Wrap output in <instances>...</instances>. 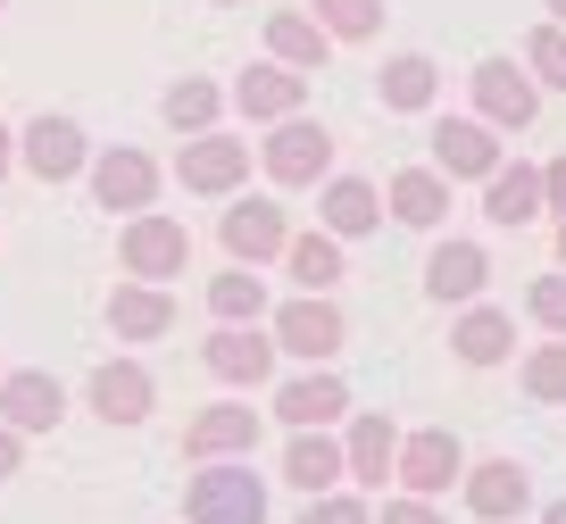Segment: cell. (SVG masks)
Returning a JSON list of instances; mask_svg holds the SVG:
<instances>
[{"instance_id":"1","label":"cell","mask_w":566,"mask_h":524,"mask_svg":"<svg viewBox=\"0 0 566 524\" xmlns=\"http://www.w3.org/2000/svg\"><path fill=\"white\" fill-rule=\"evenodd\" d=\"M184 516L192 524H266V483L250 474V458H200Z\"/></svg>"},{"instance_id":"2","label":"cell","mask_w":566,"mask_h":524,"mask_svg":"<svg viewBox=\"0 0 566 524\" xmlns=\"http://www.w3.org/2000/svg\"><path fill=\"white\" fill-rule=\"evenodd\" d=\"M117 259H125V275L167 283V275L192 266V233H184L176 217H159V209H134V217H125V233H117Z\"/></svg>"},{"instance_id":"3","label":"cell","mask_w":566,"mask_h":524,"mask_svg":"<svg viewBox=\"0 0 566 524\" xmlns=\"http://www.w3.org/2000/svg\"><path fill=\"white\" fill-rule=\"evenodd\" d=\"M266 175H275L283 192H308V184H325V167H334V134L308 117H275V134H266Z\"/></svg>"},{"instance_id":"4","label":"cell","mask_w":566,"mask_h":524,"mask_svg":"<svg viewBox=\"0 0 566 524\" xmlns=\"http://www.w3.org/2000/svg\"><path fill=\"white\" fill-rule=\"evenodd\" d=\"M467 84H475V108H483V125H492V134H525V125L542 117V92H533V75H516L509 59H483Z\"/></svg>"},{"instance_id":"5","label":"cell","mask_w":566,"mask_h":524,"mask_svg":"<svg viewBox=\"0 0 566 524\" xmlns=\"http://www.w3.org/2000/svg\"><path fill=\"white\" fill-rule=\"evenodd\" d=\"M391 474H400L417 500H442V491L467 474V450H459V433H442V425H433V433H408V441H400Z\"/></svg>"},{"instance_id":"6","label":"cell","mask_w":566,"mask_h":524,"mask_svg":"<svg viewBox=\"0 0 566 524\" xmlns=\"http://www.w3.org/2000/svg\"><path fill=\"white\" fill-rule=\"evenodd\" d=\"M342 342H350V325L325 292H301L292 308H275V349H292V358H334Z\"/></svg>"},{"instance_id":"7","label":"cell","mask_w":566,"mask_h":524,"mask_svg":"<svg viewBox=\"0 0 566 524\" xmlns=\"http://www.w3.org/2000/svg\"><path fill=\"white\" fill-rule=\"evenodd\" d=\"M308 101V75L301 67H283V59H266V67L233 75V108H242L250 125H275V117H301Z\"/></svg>"},{"instance_id":"8","label":"cell","mask_w":566,"mask_h":524,"mask_svg":"<svg viewBox=\"0 0 566 524\" xmlns=\"http://www.w3.org/2000/svg\"><path fill=\"white\" fill-rule=\"evenodd\" d=\"M200 358H209L217 384H242V391H259L275 375V342H259V325H217L200 342Z\"/></svg>"},{"instance_id":"9","label":"cell","mask_w":566,"mask_h":524,"mask_svg":"<svg viewBox=\"0 0 566 524\" xmlns=\"http://www.w3.org/2000/svg\"><path fill=\"white\" fill-rule=\"evenodd\" d=\"M176 175H184V192H233L250 175V142H233V134H192L184 142V158H176Z\"/></svg>"},{"instance_id":"10","label":"cell","mask_w":566,"mask_h":524,"mask_svg":"<svg viewBox=\"0 0 566 524\" xmlns=\"http://www.w3.org/2000/svg\"><path fill=\"white\" fill-rule=\"evenodd\" d=\"M18 158L42 175V184H67V175H84V167H92L84 125H75V117H51V108H42V117L25 125V150H18Z\"/></svg>"},{"instance_id":"11","label":"cell","mask_w":566,"mask_h":524,"mask_svg":"<svg viewBox=\"0 0 566 524\" xmlns=\"http://www.w3.org/2000/svg\"><path fill=\"white\" fill-rule=\"evenodd\" d=\"M459 483H467V507H475L483 524H516L525 500H533V474L516 467V458H483V467H467Z\"/></svg>"},{"instance_id":"12","label":"cell","mask_w":566,"mask_h":524,"mask_svg":"<svg viewBox=\"0 0 566 524\" xmlns=\"http://www.w3.org/2000/svg\"><path fill=\"white\" fill-rule=\"evenodd\" d=\"M217 233H226L233 266H266V259H283V242H292V226H283L275 200H233Z\"/></svg>"},{"instance_id":"13","label":"cell","mask_w":566,"mask_h":524,"mask_svg":"<svg viewBox=\"0 0 566 524\" xmlns=\"http://www.w3.org/2000/svg\"><path fill=\"white\" fill-rule=\"evenodd\" d=\"M184 450H192V458H250V450H259V408H242V400L200 408V417L184 425Z\"/></svg>"},{"instance_id":"14","label":"cell","mask_w":566,"mask_h":524,"mask_svg":"<svg viewBox=\"0 0 566 524\" xmlns=\"http://www.w3.org/2000/svg\"><path fill=\"white\" fill-rule=\"evenodd\" d=\"M0 417L18 425V433H51V425L67 417V391H59V375H42V367L0 375Z\"/></svg>"},{"instance_id":"15","label":"cell","mask_w":566,"mask_h":524,"mask_svg":"<svg viewBox=\"0 0 566 524\" xmlns=\"http://www.w3.org/2000/svg\"><path fill=\"white\" fill-rule=\"evenodd\" d=\"M433 167H442L450 184H459V175H475V184H483V175L500 167L492 125H483V117H442V125H433Z\"/></svg>"},{"instance_id":"16","label":"cell","mask_w":566,"mask_h":524,"mask_svg":"<svg viewBox=\"0 0 566 524\" xmlns=\"http://www.w3.org/2000/svg\"><path fill=\"white\" fill-rule=\"evenodd\" d=\"M150 400H159L150 367H134V358H108V367H92V408H101L108 425H142V417H150Z\"/></svg>"},{"instance_id":"17","label":"cell","mask_w":566,"mask_h":524,"mask_svg":"<svg viewBox=\"0 0 566 524\" xmlns=\"http://www.w3.org/2000/svg\"><path fill=\"white\" fill-rule=\"evenodd\" d=\"M92 192H101V209H150L159 200V167L142 150H101L92 158Z\"/></svg>"},{"instance_id":"18","label":"cell","mask_w":566,"mask_h":524,"mask_svg":"<svg viewBox=\"0 0 566 524\" xmlns=\"http://www.w3.org/2000/svg\"><path fill=\"white\" fill-rule=\"evenodd\" d=\"M549 200H542V167H525V158H500L492 175H483V217H492V226H533V217H542Z\"/></svg>"},{"instance_id":"19","label":"cell","mask_w":566,"mask_h":524,"mask_svg":"<svg viewBox=\"0 0 566 524\" xmlns=\"http://www.w3.org/2000/svg\"><path fill=\"white\" fill-rule=\"evenodd\" d=\"M108 325H117V342H159L167 325H176V300L159 292V283H117L108 292Z\"/></svg>"},{"instance_id":"20","label":"cell","mask_w":566,"mask_h":524,"mask_svg":"<svg viewBox=\"0 0 566 524\" xmlns=\"http://www.w3.org/2000/svg\"><path fill=\"white\" fill-rule=\"evenodd\" d=\"M342 474H350V467H342V441H325V425H301L292 450H283V483L317 500V491H334Z\"/></svg>"},{"instance_id":"21","label":"cell","mask_w":566,"mask_h":524,"mask_svg":"<svg viewBox=\"0 0 566 524\" xmlns=\"http://www.w3.org/2000/svg\"><path fill=\"white\" fill-rule=\"evenodd\" d=\"M342 408H350V384L342 375H292V384L275 391V417L301 433V425H334Z\"/></svg>"},{"instance_id":"22","label":"cell","mask_w":566,"mask_h":524,"mask_svg":"<svg viewBox=\"0 0 566 524\" xmlns=\"http://www.w3.org/2000/svg\"><path fill=\"white\" fill-rule=\"evenodd\" d=\"M483 275H492V259H483V242H442L433 259H424V292L442 300H475L483 292Z\"/></svg>"},{"instance_id":"23","label":"cell","mask_w":566,"mask_h":524,"mask_svg":"<svg viewBox=\"0 0 566 524\" xmlns=\"http://www.w3.org/2000/svg\"><path fill=\"white\" fill-rule=\"evenodd\" d=\"M391 217H400V226H417V233H433V226L450 217V175H442V167L391 175Z\"/></svg>"},{"instance_id":"24","label":"cell","mask_w":566,"mask_h":524,"mask_svg":"<svg viewBox=\"0 0 566 524\" xmlns=\"http://www.w3.org/2000/svg\"><path fill=\"white\" fill-rule=\"evenodd\" d=\"M266 51H275L283 67L317 75V67H325V51H334V34H325L317 18H301V9H275V18H266Z\"/></svg>"},{"instance_id":"25","label":"cell","mask_w":566,"mask_h":524,"mask_svg":"<svg viewBox=\"0 0 566 524\" xmlns=\"http://www.w3.org/2000/svg\"><path fill=\"white\" fill-rule=\"evenodd\" d=\"M317 217H325V233H334V242H350V233H367L375 217H384V200H375V184H358V175H325Z\"/></svg>"},{"instance_id":"26","label":"cell","mask_w":566,"mask_h":524,"mask_svg":"<svg viewBox=\"0 0 566 524\" xmlns=\"http://www.w3.org/2000/svg\"><path fill=\"white\" fill-rule=\"evenodd\" d=\"M391 458H400V433H391V417H358V425H350V441H342V467H350L367 491H384Z\"/></svg>"},{"instance_id":"27","label":"cell","mask_w":566,"mask_h":524,"mask_svg":"<svg viewBox=\"0 0 566 524\" xmlns=\"http://www.w3.org/2000/svg\"><path fill=\"white\" fill-rule=\"evenodd\" d=\"M509 342H516V325L500 308H467L459 325H450V349H459L467 367H500L509 358Z\"/></svg>"},{"instance_id":"28","label":"cell","mask_w":566,"mask_h":524,"mask_svg":"<svg viewBox=\"0 0 566 524\" xmlns=\"http://www.w3.org/2000/svg\"><path fill=\"white\" fill-rule=\"evenodd\" d=\"M283 266H292L301 292H334L342 283V242L334 233H292V242H283Z\"/></svg>"},{"instance_id":"29","label":"cell","mask_w":566,"mask_h":524,"mask_svg":"<svg viewBox=\"0 0 566 524\" xmlns=\"http://www.w3.org/2000/svg\"><path fill=\"white\" fill-rule=\"evenodd\" d=\"M209 308H217V325H259V316H266L259 266H233V275H217V283H209Z\"/></svg>"},{"instance_id":"30","label":"cell","mask_w":566,"mask_h":524,"mask_svg":"<svg viewBox=\"0 0 566 524\" xmlns=\"http://www.w3.org/2000/svg\"><path fill=\"white\" fill-rule=\"evenodd\" d=\"M433 84H442L433 59H417V51L384 59V108H408V117H417V108H433Z\"/></svg>"},{"instance_id":"31","label":"cell","mask_w":566,"mask_h":524,"mask_svg":"<svg viewBox=\"0 0 566 524\" xmlns=\"http://www.w3.org/2000/svg\"><path fill=\"white\" fill-rule=\"evenodd\" d=\"M217 108H226V92H217V84H200V75L167 84V125H176V134H209V125H217Z\"/></svg>"},{"instance_id":"32","label":"cell","mask_w":566,"mask_h":524,"mask_svg":"<svg viewBox=\"0 0 566 524\" xmlns=\"http://www.w3.org/2000/svg\"><path fill=\"white\" fill-rule=\"evenodd\" d=\"M308 9H317V25L334 42H367L384 25V0H308Z\"/></svg>"},{"instance_id":"33","label":"cell","mask_w":566,"mask_h":524,"mask_svg":"<svg viewBox=\"0 0 566 524\" xmlns=\"http://www.w3.org/2000/svg\"><path fill=\"white\" fill-rule=\"evenodd\" d=\"M525 391H533V400H549V408L566 400V342H542L525 358Z\"/></svg>"},{"instance_id":"34","label":"cell","mask_w":566,"mask_h":524,"mask_svg":"<svg viewBox=\"0 0 566 524\" xmlns=\"http://www.w3.org/2000/svg\"><path fill=\"white\" fill-rule=\"evenodd\" d=\"M525 67L542 75V84H566V25H533L525 34Z\"/></svg>"},{"instance_id":"35","label":"cell","mask_w":566,"mask_h":524,"mask_svg":"<svg viewBox=\"0 0 566 524\" xmlns=\"http://www.w3.org/2000/svg\"><path fill=\"white\" fill-rule=\"evenodd\" d=\"M525 308H533V325H549V333H566V275H533V292H525Z\"/></svg>"},{"instance_id":"36","label":"cell","mask_w":566,"mask_h":524,"mask_svg":"<svg viewBox=\"0 0 566 524\" xmlns=\"http://www.w3.org/2000/svg\"><path fill=\"white\" fill-rule=\"evenodd\" d=\"M301 524H375V516H367V500H350V491H317Z\"/></svg>"},{"instance_id":"37","label":"cell","mask_w":566,"mask_h":524,"mask_svg":"<svg viewBox=\"0 0 566 524\" xmlns=\"http://www.w3.org/2000/svg\"><path fill=\"white\" fill-rule=\"evenodd\" d=\"M384 524H442V516H433V500L408 491V500H384Z\"/></svg>"},{"instance_id":"38","label":"cell","mask_w":566,"mask_h":524,"mask_svg":"<svg viewBox=\"0 0 566 524\" xmlns=\"http://www.w3.org/2000/svg\"><path fill=\"white\" fill-rule=\"evenodd\" d=\"M542 200H549V209H566V158H558V167H542Z\"/></svg>"},{"instance_id":"39","label":"cell","mask_w":566,"mask_h":524,"mask_svg":"<svg viewBox=\"0 0 566 524\" xmlns=\"http://www.w3.org/2000/svg\"><path fill=\"white\" fill-rule=\"evenodd\" d=\"M18 441H25V433H18L9 417H0V474H18Z\"/></svg>"},{"instance_id":"40","label":"cell","mask_w":566,"mask_h":524,"mask_svg":"<svg viewBox=\"0 0 566 524\" xmlns=\"http://www.w3.org/2000/svg\"><path fill=\"white\" fill-rule=\"evenodd\" d=\"M9 142H18V134H9V125H0V175H9V158H18V150H9Z\"/></svg>"},{"instance_id":"41","label":"cell","mask_w":566,"mask_h":524,"mask_svg":"<svg viewBox=\"0 0 566 524\" xmlns=\"http://www.w3.org/2000/svg\"><path fill=\"white\" fill-rule=\"evenodd\" d=\"M549 25H566V0H549Z\"/></svg>"},{"instance_id":"42","label":"cell","mask_w":566,"mask_h":524,"mask_svg":"<svg viewBox=\"0 0 566 524\" xmlns=\"http://www.w3.org/2000/svg\"><path fill=\"white\" fill-rule=\"evenodd\" d=\"M542 524H566V500H558V507H549V516H542Z\"/></svg>"},{"instance_id":"43","label":"cell","mask_w":566,"mask_h":524,"mask_svg":"<svg viewBox=\"0 0 566 524\" xmlns=\"http://www.w3.org/2000/svg\"><path fill=\"white\" fill-rule=\"evenodd\" d=\"M558 259H566V226H558Z\"/></svg>"},{"instance_id":"44","label":"cell","mask_w":566,"mask_h":524,"mask_svg":"<svg viewBox=\"0 0 566 524\" xmlns=\"http://www.w3.org/2000/svg\"><path fill=\"white\" fill-rule=\"evenodd\" d=\"M0 9H9V0H0Z\"/></svg>"}]
</instances>
